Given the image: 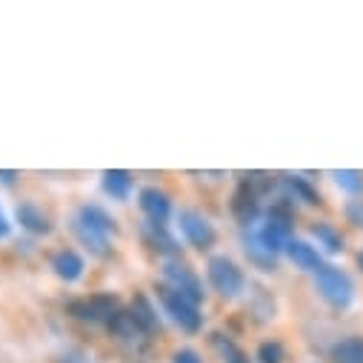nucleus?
I'll list each match as a JSON object with an SVG mask.
<instances>
[{"label":"nucleus","instance_id":"f257e3e1","mask_svg":"<svg viewBox=\"0 0 363 363\" xmlns=\"http://www.w3.org/2000/svg\"><path fill=\"white\" fill-rule=\"evenodd\" d=\"M72 232L95 257H106L112 252V238L118 235V223L104 206L83 203L72 218Z\"/></svg>","mask_w":363,"mask_h":363},{"label":"nucleus","instance_id":"f03ea898","mask_svg":"<svg viewBox=\"0 0 363 363\" xmlns=\"http://www.w3.org/2000/svg\"><path fill=\"white\" fill-rule=\"evenodd\" d=\"M206 278H209V286H212L220 298H226V301L238 298V295L246 289L243 269H240L229 255H212V257H209V263H206Z\"/></svg>","mask_w":363,"mask_h":363},{"label":"nucleus","instance_id":"7ed1b4c3","mask_svg":"<svg viewBox=\"0 0 363 363\" xmlns=\"http://www.w3.org/2000/svg\"><path fill=\"white\" fill-rule=\"evenodd\" d=\"M163 286L174 289L177 295H184L186 301L192 303H203L206 292H203V281L198 278V272L184 263V260H177V257H166L163 260Z\"/></svg>","mask_w":363,"mask_h":363},{"label":"nucleus","instance_id":"20e7f679","mask_svg":"<svg viewBox=\"0 0 363 363\" xmlns=\"http://www.w3.org/2000/svg\"><path fill=\"white\" fill-rule=\"evenodd\" d=\"M157 298H160V306L163 312L180 326V332H186V335H198L203 329V315H201V306L186 301L184 295H177L174 289L169 286H157Z\"/></svg>","mask_w":363,"mask_h":363},{"label":"nucleus","instance_id":"39448f33","mask_svg":"<svg viewBox=\"0 0 363 363\" xmlns=\"http://www.w3.org/2000/svg\"><path fill=\"white\" fill-rule=\"evenodd\" d=\"M315 286H318L320 298L329 306H335V309H346L352 303V298H354L352 278L346 275L343 269H337V266H323L318 275H315Z\"/></svg>","mask_w":363,"mask_h":363},{"label":"nucleus","instance_id":"423d86ee","mask_svg":"<svg viewBox=\"0 0 363 363\" xmlns=\"http://www.w3.org/2000/svg\"><path fill=\"white\" fill-rule=\"evenodd\" d=\"M257 238L263 240V246L272 252V255H281L286 252L289 240H292V212L278 203V206H272L269 215H266V223L257 229Z\"/></svg>","mask_w":363,"mask_h":363},{"label":"nucleus","instance_id":"0eeeda50","mask_svg":"<svg viewBox=\"0 0 363 363\" xmlns=\"http://www.w3.org/2000/svg\"><path fill=\"white\" fill-rule=\"evenodd\" d=\"M69 309H72V315H74L77 320H86V323H104V326H109V323L123 312L121 301H118L115 295H106V292L92 295V298H80V301H74Z\"/></svg>","mask_w":363,"mask_h":363},{"label":"nucleus","instance_id":"6e6552de","mask_svg":"<svg viewBox=\"0 0 363 363\" xmlns=\"http://www.w3.org/2000/svg\"><path fill=\"white\" fill-rule=\"evenodd\" d=\"M177 226H180V235L186 238V243L195 246L198 252L212 249L215 240H218V232H215L212 220L198 209H180L177 212Z\"/></svg>","mask_w":363,"mask_h":363},{"label":"nucleus","instance_id":"1a4fd4ad","mask_svg":"<svg viewBox=\"0 0 363 363\" xmlns=\"http://www.w3.org/2000/svg\"><path fill=\"white\" fill-rule=\"evenodd\" d=\"M138 206H140V212L146 215V220H152V223H166L169 215H172V198H169L163 189H157V186L140 189Z\"/></svg>","mask_w":363,"mask_h":363},{"label":"nucleus","instance_id":"9d476101","mask_svg":"<svg viewBox=\"0 0 363 363\" xmlns=\"http://www.w3.org/2000/svg\"><path fill=\"white\" fill-rule=\"evenodd\" d=\"M126 312H129L132 323H135L146 337H152V335H157V332H160V315H157L155 303H152L146 295H135Z\"/></svg>","mask_w":363,"mask_h":363},{"label":"nucleus","instance_id":"9b49d317","mask_svg":"<svg viewBox=\"0 0 363 363\" xmlns=\"http://www.w3.org/2000/svg\"><path fill=\"white\" fill-rule=\"evenodd\" d=\"M232 212H235V218H238L243 226L255 223V218H257V212H260V192L252 189L246 180H240L238 192L232 195Z\"/></svg>","mask_w":363,"mask_h":363},{"label":"nucleus","instance_id":"f8f14e48","mask_svg":"<svg viewBox=\"0 0 363 363\" xmlns=\"http://www.w3.org/2000/svg\"><path fill=\"white\" fill-rule=\"evenodd\" d=\"M246 312L252 315L255 323H269L278 318V301L269 289L263 286H252L249 292V301H246Z\"/></svg>","mask_w":363,"mask_h":363},{"label":"nucleus","instance_id":"ddd939ff","mask_svg":"<svg viewBox=\"0 0 363 363\" xmlns=\"http://www.w3.org/2000/svg\"><path fill=\"white\" fill-rule=\"evenodd\" d=\"M83 257L74 249H60L52 255V272L63 281V284H74L83 278Z\"/></svg>","mask_w":363,"mask_h":363},{"label":"nucleus","instance_id":"4468645a","mask_svg":"<svg viewBox=\"0 0 363 363\" xmlns=\"http://www.w3.org/2000/svg\"><path fill=\"white\" fill-rule=\"evenodd\" d=\"M286 255H289V260H292L298 269H303V272H315V275H318V272L323 269V257H320L318 246H312V243H306V240L292 238L289 246H286Z\"/></svg>","mask_w":363,"mask_h":363},{"label":"nucleus","instance_id":"2eb2a0df","mask_svg":"<svg viewBox=\"0 0 363 363\" xmlns=\"http://www.w3.org/2000/svg\"><path fill=\"white\" fill-rule=\"evenodd\" d=\"M18 220H21V226H23L26 232H32V235H52V229H55L52 218H49L38 203H32V201H23V203L18 206Z\"/></svg>","mask_w":363,"mask_h":363},{"label":"nucleus","instance_id":"dca6fc26","mask_svg":"<svg viewBox=\"0 0 363 363\" xmlns=\"http://www.w3.org/2000/svg\"><path fill=\"white\" fill-rule=\"evenodd\" d=\"M329 360L332 363H363V337L352 335V337L337 340L329 349Z\"/></svg>","mask_w":363,"mask_h":363},{"label":"nucleus","instance_id":"f3484780","mask_svg":"<svg viewBox=\"0 0 363 363\" xmlns=\"http://www.w3.org/2000/svg\"><path fill=\"white\" fill-rule=\"evenodd\" d=\"M132 186H135V180H132L129 172H123V169H109V172H104V192H106L109 198L126 201V198L132 195Z\"/></svg>","mask_w":363,"mask_h":363},{"label":"nucleus","instance_id":"a211bd4d","mask_svg":"<svg viewBox=\"0 0 363 363\" xmlns=\"http://www.w3.org/2000/svg\"><path fill=\"white\" fill-rule=\"evenodd\" d=\"M243 249H246V255H249V260L255 266H260L263 272H275V255H272L263 246V240L257 238V232H246L243 235Z\"/></svg>","mask_w":363,"mask_h":363},{"label":"nucleus","instance_id":"6ab92c4d","mask_svg":"<svg viewBox=\"0 0 363 363\" xmlns=\"http://www.w3.org/2000/svg\"><path fill=\"white\" fill-rule=\"evenodd\" d=\"M143 238L152 249H160L166 255H177V246L172 240V235L166 232V223H152V220H143Z\"/></svg>","mask_w":363,"mask_h":363},{"label":"nucleus","instance_id":"aec40b11","mask_svg":"<svg viewBox=\"0 0 363 363\" xmlns=\"http://www.w3.org/2000/svg\"><path fill=\"white\" fill-rule=\"evenodd\" d=\"M212 346H215V352L220 354L223 363H252L249 354L223 332H212Z\"/></svg>","mask_w":363,"mask_h":363},{"label":"nucleus","instance_id":"412c9836","mask_svg":"<svg viewBox=\"0 0 363 363\" xmlns=\"http://www.w3.org/2000/svg\"><path fill=\"white\" fill-rule=\"evenodd\" d=\"M312 235L318 238V243L329 252V255H337V252H343V238H340V232L332 226V223H318L315 229H312Z\"/></svg>","mask_w":363,"mask_h":363},{"label":"nucleus","instance_id":"4be33fe9","mask_svg":"<svg viewBox=\"0 0 363 363\" xmlns=\"http://www.w3.org/2000/svg\"><path fill=\"white\" fill-rule=\"evenodd\" d=\"M284 189L295 198V201H303V203H318V195L312 192V186L306 184L303 177H284Z\"/></svg>","mask_w":363,"mask_h":363},{"label":"nucleus","instance_id":"5701e85b","mask_svg":"<svg viewBox=\"0 0 363 363\" xmlns=\"http://www.w3.org/2000/svg\"><path fill=\"white\" fill-rule=\"evenodd\" d=\"M286 360V352L278 340H263L257 346V363H284Z\"/></svg>","mask_w":363,"mask_h":363},{"label":"nucleus","instance_id":"b1692460","mask_svg":"<svg viewBox=\"0 0 363 363\" xmlns=\"http://www.w3.org/2000/svg\"><path fill=\"white\" fill-rule=\"evenodd\" d=\"M332 177H335V184H337L340 189H346V192H352V195L363 189V174L354 172V169H340V172H335Z\"/></svg>","mask_w":363,"mask_h":363},{"label":"nucleus","instance_id":"393cba45","mask_svg":"<svg viewBox=\"0 0 363 363\" xmlns=\"http://www.w3.org/2000/svg\"><path fill=\"white\" fill-rule=\"evenodd\" d=\"M346 220L354 229H363V198H354V201L346 203Z\"/></svg>","mask_w":363,"mask_h":363},{"label":"nucleus","instance_id":"a878e982","mask_svg":"<svg viewBox=\"0 0 363 363\" xmlns=\"http://www.w3.org/2000/svg\"><path fill=\"white\" fill-rule=\"evenodd\" d=\"M172 363H203V357H201L195 349L184 346V349H177V352L172 354Z\"/></svg>","mask_w":363,"mask_h":363},{"label":"nucleus","instance_id":"bb28decb","mask_svg":"<svg viewBox=\"0 0 363 363\" xmlns=\"http://www.w3.org/2000/svg\"><path fill=\"white\" fill-rule=\"evenodd\" d=\"M12 232V226H9V220H6V215L4 212H0V238H6Z\"/></svg>","mask_w":363,"mask_h":363},{"label":"nucleus","instance_id":"cd10ccee","mask_svg":"<svg viewBox=\"0 0 363 363\" xmlns=\"http://www.w3.org/2000/svg\"><path fill=\"white\" fill-rule=\"evenodd\" d=\"M15 177H18V172H0V180H4V184H12Z\"/></svg>","mask_w":363,"mask_h":363},{"label":"nucleus","instance_id":"c85d7f7f","mask_svg":"<svg viewBox=\"0 0 363 363\" xmlns=\"http://www.w3.org/2000/svg\"><path fill=\"white\" fill-rule=\"evenodd\" d=\"M60 363H83V360H80V357H63Z\"/></svg>","mask_w":363,"mask_h":363},{"label":"nucleus","instance_id":"c756f323","mask_svg":"<svg viewBox=\"0 0 363 363\" xmlns=\"http://www.w3.org/2000/svg\"><path fill=\"white\" fill-rule=\"evenodd\" d=\"M357 266L363 269V249H360V255H357Z\"/></svg>","mask_w":363,"mask_h":363}]
</instances>
